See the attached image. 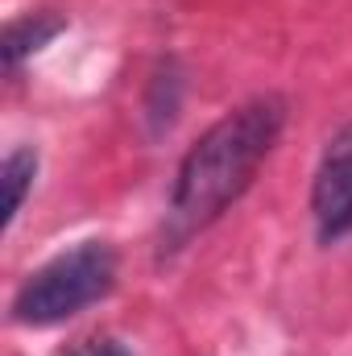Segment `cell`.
I'll list each match as a JSON object with an SVG mask.
<instances>
[{"label": "cell", "instance_id": "1", "mask_svg": "<svg viewBox=\"0 0 352 356\" xmlns=\"http://www.w3.org/2000/svg\"><path fill=\"white\" fill-rule=\"evenodd\" d=\"M286 124L282 95H253L249 104L224 112L182 158L170 191L162 249H178L207 224H216L257 178L262 162L273 154Z\"/></svg>", "mask_w": 352, "mask_h": 356}, {"label": "cell", "instance_id": "2", "mask_svg": "<svg viewBox=\"0 0 352 356\" xmlns=\"http://www.w3.org/2000/svg\"><path fill=\"white\" fill-rule=\"evenodd\" d=\"M116 286V253L108 241H79L46 266H38L13 294V319L25 327H54Z\"/></svg>", "mask_w": 352, "mask_h": 356}, {"label": "cell", "instance_id": "3", "mask_svg": "<svg viewBox=\"0 0 352 356\" xmlns=\"http://www.w3.org/2000/svg\"><path fill=\"white\" fill-rule=\"evenodd\" d=\"M311 216L319 241H340L344 232H352V124L328 141L319 158L311 182Z\"/></svg>", "mask_w": 352, "mask_h": 356}, {"label": "cell", "instance_id": "4", "mask_svg": "<svg viewBox=\"0 0 352 356\" xmlns=\"http://www.w3.org/2000/svg\"><path fill=\"white\" fill-rule=\"evenodd\" d=\"M63 29H67V21L54 17V13H25V17H17V21L4 29V63L17 67L21 58L38 54V50H42L50 38H58Z\"/></svg>", "mask_w": 352, "mask_h": 356}, {"label": "cell", "instance_id": "5", "mask_svg": "<svg viewBox=\"0 0 352 356\" xmlns=\"http://www.w3.org/2000/svg\"><path fill=\"white\" fill-rule=\"evenodd\" d=\"M33 175H38V154L29 145L13 149L4 158V166H0V182H4V228H13V220H17V211H21V203H25V195L33 186Z\"/></svg>", "mask_w": 352, "mask_h": 356}, {"label": "cell", "instance_id": "6", "mask_svg": "<svg viewBox=\"0 0 352 356\" xmlns=\"http://www.w3.org/2000/svg\"><path fill=\"white\" fill-rule=\"evenodd\" d=\"M71 356H133V353H129L120 340H112V336H91L83 344H75Z\"/></svg>", "mask_w": 352, "mask_h": 356}]
</instances>
